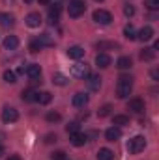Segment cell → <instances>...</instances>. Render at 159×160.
I'll use <instances>...</instances> for the list:
<instances>
[{
	"label": "cell",
	"mask_w": 159,
	"mask_h": 160,
	"mask_svg": "<svg viewBox=\"0 0 159 160\" xmlns=\"http://www.w3.org/2000/svg\"><path fill=\"white\" fill-rule=\"evenodd\" d=\"M52 2H56V4H58V2H62V0H52Z\"/></svg>",
	"instance_id": "7bdbcfd3"
},
{
	"label": "cell",
	"mask_w": 159,
	"mask_h": 160,
	"mask_svg": "<svg viewBox=\"0 0 159 160\" xmlns=\"http://www.w3.org/2000/svg\"><path fill=\"white\" fill-rule=\"evenodd\" d=\"M36 99V91H32V89H25L23 91V101H34Z\"/></svg>",
	"instance_id": "4dcf8cb0"
},
{
	"label": "cell",
	"mask_w": 159,
	"mask_h": 160,
	"mask_svg": "<svg viewBox=\"0 0 159 160\" xmlns=\"http://www.w3.org/2000/svg\"><path fill=\"white\" fill-rule=\"evenodd\" d=\"M2 77H4V82H8V84H15V82H17V75H15L13 71H9V69L4 71Z\"/></svg>",
	"instance_id": "83f0119b"
},
{
	"label": "cell",
	"mask_w": 159,
	"mask_h": 160,
	"mask_svg": "<svg viewBox=\"0 0 159 160\" xmlns=\"http://www.w3.org/2000/svg\"><path fill=\"white\" fill-rule=\"evenodd\" d=\"M4 47H6L8 50H15V48L19 47V38H17V36H8V38L4 39Z\"/></svg>",
	"instance_id": "ac0fdd59"
},
{
	"label": "cell",
	"mask_w": 159,
	"mask_h": 160,
	"mask_svg": "<svg viewBox=\"0 0 159 160\" xmlns=\"http://www.w3.org/2000/svg\"><path fill=\"white\" fill-rule=\"evenodd\" d=\"M86 104H88V95H86V93L79 91V93H75V95H73V106L82 108V106H86Z\"/></svg>",
	"instance_id": "4fadbf2b"
},
{
	"label": "cell",
	"mask_w": 159,
	"mask_h": 160,
	"mask_svg": "<svg viewBox=\"0 0 159 160\" xmlns=\"http://www.w3.org/2000/svg\"><path fill=\"white\" fill-rule=\"evenodd\" d=\"M68 56H69V58H73V60H79V58L84 56V48L79 47V45H73V47H69V48H68Z\"/></svg>",
	"instance_id": "2e32d148"
},
{
	"label": "cell",
	"mask_w": 159,
	"mask_h": 160,
	"mask_svg": "<svg viewBox=\"0 0 159 160\" xmlns=\"http://www.w3.org/2000/svg\"><path fill=\"white\" fill-rule=\"evenodd\" d=\"M80 125L77 121H73V123H69V125H66V130H68V134H75V132H79Z\"/></svg>",
	"instance_id": "f546056e"
},
{
	"label": "cell",
	"mask_w": 159,
	"mask_h": 160,
	"mask_svg": "<svg viewBox=\"0 0 159 160\" xmlns=\"http://www.w3.org/2000/svg\"><path fill=\"white\" fill-rule=\"evenodd\" d=\"M96 65L101 67V69L109 67V65H111V56H109V54H103V52L97 54V56H96Z\"/></svg>",
	"instance_id": "9a60e30c"
},
{
	"label": "cell",
	"mask_w": 159,
	"mask_h": 160,
	"mask_svg": "<svg viewBox=\"0 0 159 160\" xmlns=\"http://www.w3.org/2000/svg\"><path fill=\"white\" fill-rule=\"evenodd\" d=\"M25 73L28 75V78H30V80H34V82H36V80L41 77V67L38 65V63H30V65L25 69Z\"/></svg>",
	"instance_id": "ba28073f"
},
{
	"label": "cell",
	"mask_w": 159,
	"mask_h": 160,
	"mask_svg": "<svg viewBox=\"0 0 159 160\" xmlns=\"http://www.w3.org/2000/svg\"><path fill=\"white\" fill-rule=\"evenodd\" d=\"M144 147H146V138H144V136H135V138H131V140L127 142V151H129L131 155L142 153Z\"/></svg>",
	"instance_id": "7a4b0ae2"
},
{
	"label": "cell",
	"mask_w": 159,
	"mask_h": 160,
	"mask_svg": "<svg viewBox=\"0 0 159 160\" xmlns=\"http://www.w3.org/2000/svg\"><path fill=\"white\" fill-rule=\"evenodd\" d=\"M4 155V145H0V157Z\"/></svg>",
	"instance_id": "60d3db41"
},
{
	"label": "cell",
	"mask_w": 159,
	"mask_h": 160,
	"mask_svg": "<svg viewBox=\"0 0 159 160\" xmlns=\"http://www.w3.org/2000/svg\"><path fill=\"white\" fill-rule=\"evenodd\" d=\"M99 2H101V0H99Z\"/></svg>",
	"instance_id": "ee69618b"
},
{
	"label": "cell",
	"mask_w": 159,
	"mask_h": 160,
	"mask_svg": "<svg viewBox=\"0 0 159 160\" xmlns=\"http://www.w3.org/2000/svg\"><path fill=\"white\" fill-rule=\"evenodd\" d=\"M131 65H133V62H131L129 56H122V58H118V62H116V67L118 69H129Z\"/></svg>",
	"instance_id": "44dd1931"
},
{
	"label": "cell",
	"mask_w": 159,
	"mask_h": 160,
	"mask_svg": "<svg viewBox=\"0 0 159 160\" xmlns=\"http://www.w3.org/2000/svg\"><path fill=\"white\" fill-rule=\"evenodd\" d=\"M152 38H154V28H152V26H142V28H140V32L137 34V39H140L142 43L150 41Z\"/></svg>",
	"instance_id": "9c48e42d"
},
{
	"label": "cell",
	"mask_w": 159,
	"mask_h": 160,
	"mask_svg": "<svg viewBox=\"0 0 159 160\" xmlns=\"http://www.w3.org/2000/svg\"><path fill=\"white\" fill-rule=\"evenodd\" d=\"M105 138H107V142H116V140L122 138V130L118 127H111V128L105 130Z\"/></svg>",
	"instance_id": "30bf717a"
},
{
	"label": "cell",
	"mask_w": 159,
	"mask_h": 160,
	"mask_svg": "<svg viewBox=\"0 0 159 160\" xmlns=\"http://www.w3.org/2000/svg\"><path fill=\"white\" fill-rule=\"evenodd\" d=\"M40 50H41L40 41H32V43H30V52H32V54H36V52H40Z\"/></svg>",
	"instance_id": "d590c367"
},
{
	"label": "cell",
	"mask_w": 159,
	"mask_h": 160,
	"mask_svg": "<svg viewBox=\"0 0 159 160\" xmlns=\"http://www.w3.org/2000/svg\"><path fill=\"white\" fill-rule=\"evenodd\" d=\"M0 22H2L4 26H13L15 19H13V15H9V13H0Z\"/></svg>",
	"instance_id": "d4e9b609"
},
{
	"label": "cell",
	"mask_w": 159,
	"mask_h": 160,
	"mask_svg": "<svg viewBox=\"0 0 159 160\" xmlns=\"http://www.w3.org/2000/svg\"><path fill=\"white\" fill-rule=\"evenodd\" d=\"M146 8L152 9V11L159 9V0H146Z\"/></svg>",
	"instance_id": "e575fe53"
},
{
	"label": "cell",
	"mask_w": 159,
	"mask_h": 160,
	"mask_svg": "<svg viewBox=\"0 0 159 160\" xmlns=\"http://www.w3.org/2000/svg\"><path fill=\"white\" fill-rule=\"evenodd\" d=\"M52 160H66V153L64 151H56V153H52Z\"/></svg>",
	"instance_id": "8d00e7d4"
},
{
	"label": "cell",
	"mask_w": 159,
	"mask_h": 160,
	"mask_svg": "<svg viewBox=\"0 0 159 160\" xmlns=\"http://www.w3.org/2000/svg\"><path fill=\"white\" fill-rule=\"evenodd\" d=\"M25 2H26V4H32V2H34V0H25Z\"/></svg>",
	"instance_id": "b9f144b4"
},
{
	"label": "cell",
	"mask_w": 159,
	"mask_h": 160,
	"mask_svg": "<svg viewBox=\"0 0 159 160\" xmlns=\"http://www.w3.org/2000/svg\"><path fill=\"white\" fill-rule=\"evenodd\" d=\"M94 21L97 24H111L112 22V15L107 9H96L94 11Z\"/></svg>",
	"instance_id": "277c9868"
},
{
	"label": "cell",
	"mask_w": 159,
	"mask_h": 160,
	"mask_svg": "<svg viewBox=\"0 0 159 160\" xmlns=\"http://www.w3.org/2000/svg\"><path fill=\"white\" fill-rule=\"evenodd\" d=\"M69 136H71V143H73L75 147H82V145L88 142V136L82 134V132H75V134H69Z\"/></svg>",
	"instance_id": "7c38bea8"
},
{
	"label": "cell",
	"mask_w": 159,
	"mask_h": 160,
	"mask_svg": "<svg viewBox=\"0 0 159 160\" xmlns=\"http://www.w3.org/2000/svg\"><path fill=\"white\" fill-rule=\"evenodd\" d=\"M154 56H156L154 48H142V52H140V60L142 62H150V60H154Z\"/></svg>",
	"instance_id": "7402d4cb"
},
{
	"label": "cell",
	"mask_w": 159,
	"mask_h": 160,
	"mask_svg": "<svg viewBox=\"0 0 159 160\" xmlns=\"http://www.w3.org/2000/svg\"><path fill=\"white\" fill-rule=\"evenodd\" d=\"M123 36H125V39H129V41L137 39V32H135V28H133L131 24H127V26L123 28Z\"/></svg>",
	"instance_id": "cb8c5ba5"
},
{
	"label": "cell",
	"mask_w": 159,
	"mask_h": 160,
	"mask_svg": "<svg viewBox=\"0 0 159 160\" xmlns=\"http://www.w3.org/2000/svg\"><path fill=\"white\" fill-rule=\"evenodd\" d=\"M17 119H19V112L13 106H4V110H2V121L4 123H15Z\"/></svg>",
	"instance_id": "8992f818"
},
{
	"label": "cell",
	"mask_w": 159,
	"mask_h": 160,
	"mask_svg": "<svg viewBox=\"0 0 159 160\" xmlns=\"http://www.w3.org/2000/svg\"><path fill=\"white\" fill-rule=\"evenodd\" d=\"M120 45L114 41H99L97 43V50H118Z\"/></svg>",
	"instance_id": "e0dca14e"
},
{
	"label": "cell",
	"mask_w": 159,
	"mask_h": 160,
	"mask_svg": "<svg viewBox=\"0 0 159 160\" xmlns=\"http://www.w3.org/2000/svg\"><path fill=\"white\" fill-rule=\"evenodd\" d=\"M6 160H21V157L19 155H9V158H6Z\"/></svg>",
	"instance_id": "f35d334b"
},
{
	"label": "cell",
	"mask_w": 159,
	"mask_h": 160,
	"mask_svg": "<svg viewBox=\"0 0 159 160\" xmlns=\"http://www.w3.org/2000/svg\"><path fill=\"white\" fill-rule=\"evenodd\" d=\"M112 123H114V127H123V125H129V118L127 116H114Z\"/></svg>",
	"instance_id": "484cf974"
},
{
	"label": "cell",
	"mask_w": 159,
	"mask_h": 160,
	"mask_svg": "<svg viewBox=\"0 0 159 160\" xmlns=\"http://www.w3.org/2000/svg\"><path fill=\"white\" fill-rule=\"evenodd\" d=\"M38 2H40V4H43V6H47V4H51L52 0H38Z\"/></svg>",
	"instance_id": "ab89813d"
},
{
	"label": "cell",
	"mask_w": 159,
	"mask_h": 160,
	"mask_svg": "<svg viewBox=\"0 0 159 160\" xmlns=\"http://www.w3.org/2000/svg\"><path fill=\"white\" fill-rule=\"evenodd\" d=\"M71 75L75 77V78H86V77H90V69H88V65L86 63H75V65H71Z\"/></svg>",
	"instance_id": "5b68a950"
},
{
	"label": "cell",
	"mask_w": 159,
	"mask_h": 160,
	"mask_svg": "<svg viewBox=\"0 0 159 160\" xmlns=\"http://www.w3.org/2000/svg\"><path fill=\"white\" fill-rule=\"evenodd\" d=\"M38 41H40L41 47H52L54 45V41L49 38V34H41L40 38H38Z\"/></svg>",
	"instance_id": "4316f807"
},
{
	"label": "cell",
	"mask_w": 159,
	"mask_h": 160,
	"mask_svg": "<svg viewBox=\"0 0 159 160\" xmlns=\"http://www.w3.org/2000/svg\"><path fill=\"white\" fill-rule=\"evenodd\" d=\"M58 19H60V6L58 4L49 6V21H51V24H56Z\"/></svg>",
	"instance_id": "8fae6325"
},
{
	"label": "cell",
	"mask_w": 159,
	"mask_h": 160,
	"mask_svg": "<svg viewBox=\"0 0 159 160\" xmlns=\"http://www.w3.org/2000/svg\"><path fill=\"white\" fill-rule=\"evenodd\" d=\"M111 110H112V106H111V104H105L103 108H99L97 116H99V118H107V116H111Z\"/></svg>",
	"instance_id": "1f68e13d"
},
{
	"label": "cell",
	"mask_w": 159,
	"mask_h": 160,
	"mask_svg": "<svg viewBox=\"0 0 159 160\" xmlns=\"http://www.w3.org/2000/svg\"><path fill=\"white\" fill-rule=\"evenodd\" d=\"M123 15H125V17H133V15H135V8H133L131 4H125V6H123Z\"/></svg>",
	"instance_id": "836d02e7"
},
{
	"label": "cell",
	"mask_w": 159,
	"mask_h": 160,
	"mask_svg": "<svg viewBox=\"0 0 159 160\" xmlns=\"http://www.w3.org/2000/svg\"><path fill=\"white\" fill-rule=\"evenodd\" d=\"M112 158H114V153H112L111 149L103 147V149L97 151V160H112Z\"/></svg>",
	"instance_id": "ffe728a7"
},
{
	"label": "cell",
	"mask_w": 159,
	"mask_h": 160,
	"mask_svg": "<svg viewBox=\"0 0 159 160\" xmlns=\"http://www.w3.org/2000/svg\"><path fill=\"white\" fill-rule=\"evenodd\" d=\"M34 101H38L40 104H49V102L52 101V95H51L49 91H41V93L38 91V93H36V99H34Z\"/></svg>",
	"instance_id": "d6986e66"
},
{
	"label": "cell",
	"mask_w": 159,
	"mask_h": 160,
	"mask_svg": "<svg viewBox=\"0 0 159 160\" xmlns=\"http://www.w3.org/2000/svg\"><path fill=\"white\" fill-rule=\"evenodd\" d=\"M52 82H54L56 86H66V84H68V78H66L62 73H56V75L52 77Z\"/></svg>",
	"instance_id": "f1b7e54d"
},
{
	"label": "cell",
	"mask_w": 159,
	"mask_h": 160,
	"mask_svg": "<svg viewBox=\"0 0 159 160\" xmlns=\"http://www.w3.org/2000/svg\"><path fill=\"white\" fill-rule=\"evenodd\" d=\"M60 119H62V116H60L58 112H49V114H47V121H49V123H56V121H60Z\"/></svg>",
	"instance_id": "d6a6232c"
},
{
	"label": "cell",
	"mask_w": 159,
	"mask_h": 160,
	"mask_svg": "<svg viewBox=\"0 0 159 160\" xmlns=\"http://www.w3.org/2000/svg\"><path fill=\"white\" fill-rule=\"evenodd\" d=\"M88 86H90V89L92 91H97L99 88H101V77H90V80H88Z\"/></svg>",
	"instance_id": "603a6c76"
},
{
	"label": "cell",
	"mask_w": 159,
	"mask_h": 160,
	"mask_svg": "<svg viewBox=\"0 0 159 160\" xmlns=\"http://www.w3.org/2000/svg\"><path fill=\"white\" fill-rule=\"evenodd\" d=\"M127 110H131V112H135V114L144 112V101H142V99H139V97L129 99V102H127Z\"/></svg>",
	"instance_id": "52a82bcc"
},
{
	"label": "cell",
	"mask_w": 159,
	"mask_h": 160,
	"mask_svg": "<svg viewBox=\"0 0 159 160\" xmlns=\"http://www.w3.org/2000/svg\"><path fill=\"white\" fill-rule=\"evenodd\" d=\"M26 24H28L30 28H38L41 24V15L36 13V11H34V13H28V15H26Z\"/></svg>",
	"instance_id": "5bb4252c"
},
{
	"label": "cell",
	"mask_w": 159,
	"mask_h": 160,
	"mask_svg": "<svg viewBox=\"0 0 159 160\" xmlns=\"http://www.w3.org/2000/svg\"><path fill=\"white\" fill-rule=\"evenodd\" d=\"M84 11H86V4H84L82 0H71L69 6H68V13H69V17H73V19L80 17Z\"/></svg>",
	"instance_id": "3957f363"
},
{
	"label": "cell",
	"mask_w": 159,
	"mask_h": 160,
	"mask_svg": "<svg viewBox=\"0 0 159 160\" xmlns=\"http://www.w3.org/2000/svg\"><path fill=\"white\" fill-rule=\"evenodd\" d=\"M45 142H47V143H51V142H56V136H54V134H49Z\"/></svg>",
	"instance_id": "74e56055"
},
{
	"label": "cell",
	"mask_w": 159,
	"mask_h": 160,
	"mask_svg": "<svg viewBox=\"0 0 159 160\" xmlns=\"http://www.w3.org/2000/svg\"><path fill=\"white\" fill-rule=\"evenodd\" d=\"M133 91V77L129 75H122L118 78V84H116V95L118 99H127Z\"/></svg>",
	"instance_id": "6da1fadb"
}]
</instances>
